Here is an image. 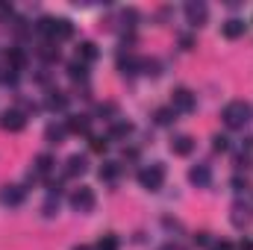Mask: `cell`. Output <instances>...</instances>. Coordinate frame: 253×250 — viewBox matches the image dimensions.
<instances>
[{
  "label": "cell",
  "mask_w": 253,
  "mask_h": 250,
  "mask_svg": "<svg viewBox=\"0 0 253 250\" xmlns=\"http://www.w3.org/2000/svg\"><path fill=\"white\" fill-rule=\"evenodd\" d=\"M239 250H253V242H242V245H239Z\"/></svg>",
  "instance_id": "34"
},
{
  "label": "cell",
  "mask_w": 253,
  "mask_h": 250,
  "mask_svg": "<svg viewBox=\"0 0 253 250\" xmlns=\"http://www.w3.org/2000/svg\"><path fill=\"white\" fill-rule=\"evenodd\" d=\"M91 150H94V153H106V150H109V138H103V135L91 138Z\"/></svg>",
  "instance_id": "26"
},
{
  "label": "cell",
  "mask_w": 253,
  "mask_h": 250,
  "mask_svg": "<svg viewBox=\"0 0 253 250\" xmlns=\"http://www.w3.org/2000/svg\"><path fill=\"white\" fill-rule=\"evenodd\" d=\"M83 171H85V159H83V156H71L65 174H68V177H77V174H83Z\"/></svg>",
  "instance_id": "14"
},
{
  "label": "cell",
  "mask_w": 253,
  "mask_h": 250,
  "mask_svg": "<svg viewBox=\"0 0 253 250\" xmlns=\"http://www.w3.org/2000/svg\"><path fill=\"white\" fill-rule=\"evenodd\" d=\"M174 115H177V112H174V109H171V106H168V109H156V124H171V121H174Z\"/></svg>",
  "instance_id": "25"
},
{
  "label": "cell",
  "mask_w": 253,
  "mask_h": 250,
  "mask_svg": "<svg viewBox=\"0 0 253 250\" xmlns=\"http://www.w3.org/2000/svg\"><path fill=\"white\" fill-rule=\"evenodd\" d=\"M9 18H12V3L0 0V21H9Z\"/></svg>",
  "instance_id": "30"
},
{
  "label": "cell",
  "mask_w": 253,
  "mask_h": 250,
  "mask_svg": "<svg viewBox=\"0 0 253 250\" xmlns=\"http://www.w3.org/2000/svg\"><path fill=\"white\" fill-rule=\"evenodd\" d=\"M68 132H88V118L85 115H71L68 124H65Z\"/></svg>",
  "instance_id": "11"
},
{
  "label": "cell",
  "mask_w": 253,
  "mask_h": 250,
  "mask_svg": "<svg viewBox=\"0 0 253 250\" xmlns=\"http://www.w3.org/2000/svg\"><path fill=\"white\" fill-rule=\"evenodd\" d=\"M212 147H215V150H218V153H224V150H227V147H230V141H227V138H224V135H215V141H212Z\"/></svg>",
  "instance_id": "29"
},
{
  "label": "cell",
  "mask_w": 253,
  "mask_h": 250,
  "mask_svg": "<svg viewBox=\"0 0 253 250\" xmlns=\"http://www.w3.org/2000/svg\"><path fill=\"white\" fill-rule=\"evenodd\" d=\"M245 21H239V18H230L224 27H221V33H224V39H239V36H245Z\"/></svg>",
  "instance_id": "9"
},
{
  "label": "cell",
  "mask_w": 253,
  "mask_h": 250,
  "mask_svg": "<svg viewBox=\"0 0 253 250\" xmlns=\"http://www.w3.org/2000/svg\"><path fill=\"white\" fill-rule=\"evenodd\" d=\"M27 124V118H24V112H18V109H6L3 115H0V126L6 129V132H21Z\"/></svg>",
  "instance_id": "4"
},
{
  "label": "cell",
  "mask_w": 253,
  "mask_h": 250,
  "mask_svg": "<svg viewBox=\"0 0 253 250\" xmlns=\"http://www.w3.org/2000/svg\"><path fill=\"white\" fill-rule=\"evenodd\" d=\"M221 118H224V124L230 126V129H242L245 124H251L253 106L248 103V100H233V103H227V106H224Z\"/></svg>",
  "instance_id": "1"
},
{
  "label": "cell",
  "mask_w": 253,
  "mask_h": 250,
  "mask_svg": "<svg viewBox=\"0 0 253 250\" xmlns=\"http://www.w3.org/2000/svg\"><path fill=\"white\" fill-rule=\"evenodd\" d=\"M171 150H174L177 156H189L191 150H194V138H191V135H177V138L171 141Z\"/></svg>",
  "instance_id": "10"
},
{
  "label": "cell",
  "mask_w": 253,
  "mask_h": 250,
  "mask_svg": "<svg viewBox=\"0 0 253 250\" xmlns=\"http://www.w3.org/2000/svg\"><path fill=\"white\" fill-rule=\"evenodd\" d=\"M50 165H53V159H50L47 153L36 156V174H47V171H50Z\"/></svg>",
  "instance_id": "20"
},
{
  "label": "cell",
  "mask_w": 253,
  "mask_h": 250,
  "mask_svg": "<svg viewBox=\"0 0 253 250\" xmlns=\"http://www.w3.org/2000/svg\"><path fill=\"white\" fill-rule=\"evenodd\" d=\"M97 250H118V236H112V233H106L100 242H97Z\"/></svg>",
  "instance_id": "23"
},
{
  "label": "cell",
  "mask_w": 253,
  "mask_h": 250,
  "mask_svg": "<svg viewBox=\"0 0 253 250\" xmlns=\"http://www.w3.org/2000/svg\"><path fill=\"white\" fill-rule=\"evenodd\" d=\"M65 132H68L65 126H56V124H50V126H47V132H44V135H47V141H50V144H59V141H62V135H65Z\"/></svg>",
  "instance_id": "19"
},
{
  "label": "cell",
  "mask_w": 253,
  "mask_h": 250,
  "mask_svg": "<svg viewBox=\"0 0 253 250\" xmlns=\"http://www.w3.org/2000/svg\"><path fill=\"white\" fill-rule=\"evenodd\" d=\"M24 200V188L21 186H3L0 188V203L3 206H18Z\"/></svg>",
  "instance_id": "7"
},
{
  "label": "cell",
  "mask_w": 253,
  "mask_h": 250,
  "mask_svg": "<svg viewBox=\"0 0 253 250\" xmlns=\"http://www.w3.org/2000/svg\"><path fill=\"white\" fill-rule=\"evenodd\" d=\"M206 15H209V9H206V3H186V18H189V24L194 27H200L203 21H206Z\"/></svg>",
  "instance_id": "6"
},
{
  "label": "cell",
  "mask_w": 253,
  "mask_h": 250,
  "mask_svg": "<svg viewBox=\"0 0 253 250\" xmlns=\"http://www.w3.org/2000/svg\"><path fill=\"white\" fill-rule=\"evenodd\" d=\"M74 250H94V248H88V245H77Z\"/></svg>",
  "instance_id": "36"
},
{
  "label": "cell",
  "mask_w": 253,
  "mask_h": 250,
  "mask_svg": "<svg viewBox=\"0 0 253 250\" xmlns=\"http://www.w3.org/2000/svg\"><path fill=\"white\" fill-rule=\"evenodd\" d=\"M159 250H183L180 245H165V248H159Z\"/></svg>",
  "instance_id": "35"
},
{
  "label": "cell",
  "mask_w": 253,
  "mask_h": 250,
  "mask_svg": "<svg viewBox=\"0 0 253 250\" xmlns=\"http://www.w3.org/2000/svg\"><path fill=\"white\" fill-rule=\"evenodd\" d=\"M6 59H9V65H12V71H21V68L27 65V56H24V50H18V47H9Z\"/></svg>",
  "instance_id": "13"
},
{
  "label": "cell",
  "mask_w": 253,
  "mask_h": 250,
  "mask_svg": "<svg viewBox=\"0 0 253 250\" xmlns=\"http://www.w3.org/2000/svg\"><path fill=\"white\" fill-rule=\"evenodd\" d=\"M180 44H183L186 50H191V47H194V39H191V36H183V39H180Z\"/></svg>",
  "instance_id": "32"
},
{
  "label": "cell",
  "mask_w": 253,
  "mask_h": 250,
  "mask_svg": "<svg viewBox=\"0 0 253 250\" xmlns=\"http://www.w3.org/2000/svg\"><path fill=\"white\" fill-rule=\"evenodd\" d=\"M212 250H236V248H233L230 242H221V245H215V248H212Z\"/></svg>",
  "instance_id": "33"
},
{
  "label": "cell",
  "mask_w": 253,
  "mask_h": 250,
  "mask_svg": "<svg viewBox=\"0 0 253 250\" xmlns=\"http://www.w3.org/2000/svg\"><path fill=\"white\" fill-rule=\"evenodd\" d=\"M171 109L174 112H191L194 109V94H191L189 88H177L174 97H171Z\"/></svg>",
  "instance_id": "5"
},
{
  "label": "cell",
  "mask_w": 253,
  "mask_h": 250,
  "mask_svg": "<svg viewBox=\"0 0 253 250\" xmlns=\"http://www.w3.org/2000/svg\"><path fill=\"white\" fill-rule=\"evenodd\" d=\"M71 36H74V27H71V21L56 18V36H53V39H71Z\"/></svg>",
  "instance_id": "17"
},
{
  "label": "cell",
  "mask_w": 253,
  "mask_h": 250,
  "mask_svg": "<svg viewBox=\"0 0 253 250\" xmlns=\"http://www.w3.org/2000/svg\"><path fill=\"white\" fill-rule=\"evenodd\" d=\"M141 74L156 77V74H159V62H156V59H141Z\"/></svg>",
  "instance_id": "27"
},
{
  "label": "cell",
  "mask_w": 253,
  "mask_h": 250,
  "mask_svg": "<svg viewBox=\"0 0 253 250\" xmlns=\"http://www.w3.org/2000/svg\"><path fill=\"white\" fill-rule=\"evenodd\" d=\"M68 74H71V80H85V77H88L85 62H80V59H77V62H71V65H68Z\"/></svg>",
  "instance_id": "18"
},
{
  "label": "cell",
  "mask_w": 253,
  "mask_h": 250,
  "mask_svg": "<svg viewBox=\"0 0 253 250\" xmlns=\"http://www.w3.org/2000/svg\"><path fill=\"white\" fill-rule=\"evenodd\" d=\"M77 56H80V62H91V59H97V47H94V42H83V44L77 47Z\"/></svg>",
  "instance_id": "12"
},
{
  "label": "cell",
  "mask_w": 253,
  "mask_h": 250,
  "mask_svg": "<svg viewBox=\"0 0 253 250\" xmlns=\"http://www.w3.org/2000/svg\"><path fill=\"white\" fill-rule=\"evenodd\" d=\"M129 132H132V124L129 121H115L112 129H109V138H126Z\"/></svg>",
  "instance_id": "15"
},
{
  "label": "cell",
  "mask_w": 253,
  "mask_h": 250,
  "mask_svg": "<svg viewBox=\"0 0 253 250\" xmlns=\"http://www.w3.org/2000/svg\"><path fill=\"white\" fill-rule=\"evenodd\" d=\"M71 206H74L77 212H91V209H94V191L88 186H80L71 194Z\"/></svg>",
  "instance_id": "3"
},
{
  "label": "cell",
  "mask_w": 253,
  "mask_h": 250,
  "mask_svg": "<svg viewBox=\"0 0 253 250\" xmlns=\"http://www.w3.org/2000/svg\"><path fill=\"white\" fill-rule=\"evenodd\" d=\"M39 30H42L44 36H56V18H42V21H39Z\"/></svg>",
  "instance_id": "24"
},
{
  "label": "cell",
  "mask_w": 253,
  "mask_h": 250,
  "mask_svg": "<svg viewBox=\"0 0 253 250\" xmlns=\"http://www.w3.org/2000/svg\"><path fill=\"white\" fill-rule=\"evenodd\" d=\"M118 68H121L124 74H138V71H141V59H135V56H121Z\"/></svg>",
  "instance_id": "16"
},
{
  "label": "cell",
  "mask_w": 253,
  "mask_h": 250,
  "mask_svg": "<svg viewBox=\"0 0 253 250\" xmlns=\"http://www.w3.org/2000/svg\"><path fill=\"white\" fill-rule=\"evenodd\" d=\"M65 103H68V100H65V94H59V91L47 100V106H50V109H65Z\"/></svg>",
  "instance_id": "28"
},
{
  "label": "cell",
  "mask_w": 253,
  "mask_h": 250,
  "mask_svg": "<svg viewBox=\"0 0 253 250\" xmlns=\"http://www.w3.org/2000/svg\"><path fill=\"white\" fill-rule=\"evenodd\" d=\"M118 171H121V168H118V162H106V165L100 168V180H115V177H118Z\"/></svg>",
  "instance_id": "21"
},
{
  "label": "cell",
  "mask_w": 253,
  "mask_h": 250,
  "mask_svg": "<svg viewBox=\"0 0 253 250\" xmlns=\"http://www.w3.org/2000/svg\"><path fill=\"white\" fill-rule=\"evenodd\" d=\"M189 180L194 183V186L203 188V186H209V180H212V171H209L206 165H194V168L189 171Z\"/></svg>",
  "instance_id": "8"
},
{
  "label": "cell",
  "mask_w": 253,
  "mask_h": 250,
  "mask_svg": "<svg viewBox=\"0 0 253 250\" xmlns=\"http://www.w3.org/2000/svg\"><path fill=\"white\" fill-rule=\"evenodd\" d=\"M138 183H141V188H147V191H159L162 183H165V165L162 162H153V165L141 168L138 171Z\"/></svg>",
  "instance_id": "2"
},
{
  "label": "cell",
  "mask_w": 253,
  "mask_h": 250,
  "mask_svg": "<svg viewBox=\"0 0 253 250\" xmlns=\"http://www.w3.org/2000/svg\"><path fill=\"white\" fill-rule=\"evenodd\" d=\"M194 245L197 248H209V233H197L194 236Z\"/></svg>",
  "instance_id": "31"
},
{
  "label": "cell",
  "mask_w": 253,
  "mask_h": 250,
  "mask_svg": "<svg viewBox=\"0 0 253 250\" xmlns=\"http://www.w3.org/2000/svg\"><path fill=\"white\" fill-rule=\"evenodd\" d=\"M248 221H251L248 209H242V206H233V224H236V227H245Z\"/></svg>",
  "instance_id": "22"
}]
</instances>
